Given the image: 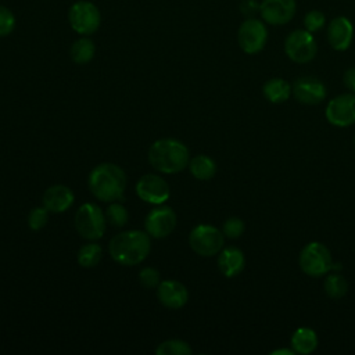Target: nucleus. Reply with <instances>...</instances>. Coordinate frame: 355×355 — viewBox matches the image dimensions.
<instances>
[{"label":"nucleus","mask_w":355,"mask_h":355,"mask_svg":"<svg viewBox=\"0 0 355 355\" xmlns=\"http://www.w3.org/2000/svg\"><path fill=\"white\" fill-rule=\"evenodd\" d=\"M87 186L97 200L104 202L118 201L123 197L126 189L125 171L116 164L103 162L92 169Z\"/></svg>","instance_id":"f257e3e1"},{"label":"nucleus","mask_w":355,"mask_h":355,"mask_svg":"<svg viewBox=\"0 0 355 355\" xmlns=\"http://www.w3.org/2000/svg\"><path fill=\"white\" fill-rule=\"evenodd\" d=\"M151 250V241L147 232L126 230L114 236L108 244L111 258L123 265L133 266L143 262Z\"/></svg>","instance_id":"f03ea898"},{"label":"nucleus","mask_w":355,"mask_h":355,"mask_svg":"<svg viewBox=\"0 0 355 355\" xmlns=\"http://www.w3.org/2000/svg\"><path fill=\"white\" fill-rule=\"evenodd\" d=\"M189 148L176 139H158L148 150L150 165L162 173H178L189 166Z\"/></svg>","instance_id":"7ed1b4c3"},{"label":"nucleus","mask_w":355,"mask_h":355,"mask_svg":"<svg viewBox=\"0 0 355 355\" xmlns=\"http://www.w3.org/2000/svg\"><path fill=\"white\" fill-rule=\"evenodd\" d=\"M68 21L71 28L82 35H93L101 24V14L97 6L89 0L75 1L68 11Z\"/></svg>","instance_id":"20e7f679"},{"label":"nucleus","mask_w":355,"mask_h":355,"mask_svg":"<svg viewBox=\"0 0 355 355\" xmlns=\"http://www.w3.org/2000/svg\"><path fill=\"white\" fill-rule=\"evenodd\" d=\"M75 227L83 239L98 240L105 230V215L98 205L86 202L75 214Z\"/></svg>","instance_id":"39448f33"},{"label":"nucleus","mask_w":355,"mask_h":355,"mask_svg":"<svg viewBox=\"0 0 355 355\" xmlns=\"http://www.w3.org/2000/svg\"><path fill=\"white\" fill-rule=\"evenodd\" d=\"M300 266L304 273L312 277H320L333 268V259L329 248L319 243H308L300 254Z\"/></svg>","instance_id":"423d86ee"},{"label":"nucleus","mask_w":355,"mask_h":355,"mask_svg":"<svg viewBox=\"0 0 355 355\" xmlns=\"http://www.w3.org/2000/svg\"><path fill=\"white\" fill-rule=\"evenodd\" d=\"M190 248L201 257H212L219 254L225 244V234L211 225H197L189 236Z\"/></svg>","instance_id":"0eeeda50"},{"label":"nucleus","mask_w":355,"mask_h":355,"mask_svg":"<svg viewBox=\"0 0 355 355\" xmlns=\"http://www.w3.org/2000/svg\"><path fill=\"white\" fill-rule=\"evenodd\" d=\"M284 53L291 61L297 64H306L315 58L318 53V43L313 35L306 29H294L286 36Z\"/></svg>","instance_id":"6e6552de"},{"label":"nucleus","mask_w":355,"mask_h":355,"mask_svg":"<svg viewBox=\"0 0 355 355\" xmlns=\"http://www.w3.org/2000/svg\"><path fill=\"white\" fill-rule=\"evenodd\" d=\"M240 49L247 54H257L263 50L268 42V28L262 19L255 17L245 18L237 31Z\"/></svg>","instance_id":"1a4fd4ad"},{"label":"nucleus","mask_w":355,"mask_h":355,"mask_svg":"<svg viewBox=\"0 0 355 355\" xmlns=\"http://www.w3.org/2000/svg\"><path fill=\"white\" fill-rule=\"evenodd\" d=\"M326 119L338 128L355 123V93H344L329 101Z\"/></svg>","instance_id":"9d476101"},{"label":"nucleus","mask_w":355,"mask_h":355,"mask_svg":"<svg viewBox=\"0 0 355 355\" xmlns=\"http://www.w3.org/2000/svg\"><path fill=\"white\" fill-rule=\"evenodd\" d=\"M136 194L144 202L161 205L169 198L171 189L168 182L161 176L147 173L139 179L136 184Z\"/></svg>","instance_id":"9b49d317"},{"label":"nucleus","mask_w":355,"mask_h":355,"mask_svg":"<svg viewBox=\"0 0 355 355\" xmlns=\"http://www.w3.org/2000/svg\"><path fill=\"white\" fill-rule=\"evenodd\" d=\"M176 226V214L169 207H157L151 209L146 219L144 227L150 237L164 239L169 236Z\"/></svg>","instance_id":"f8f14e48"},{"label":"nucleus","mask_w":355,"mask_h":355,"mask_svg":"<svg viewBox=\"0 0 355 355\" xmlns=\"http://www.w3.org/2000/svg\"><path fill=\"white\" fill-rule=\"evenodd\" d=\"M295 11V0H262L259 3V15L269 25H284L290 22Z\"/></svg>","instance_id":"ddd939ff"},{"label":"nucleus","mask_w":355,"mask_h":355,"mask_svg":"<svg viewBox=\"0 0 355 355\" xmlns=\"http://www.w3.org/2000/svg\"><path fill=\"white\" fill-rule=\"evenodd\" d=\"M291 93L294 97L302 103L315 105L326 98L324 85L315 76H301L291 86Z\"/></svg>","instance_id":"4468645a"},{"label":"nucleus","mask_w":355,"mask_h":355,"mask_svg":"<svg viewBox=\"0 0 355 355\" xmlns=\"http://www.w3.org/2000/svg\"><path fill=\"white\" fill-rule=\"evenodd\" d=\"M354 39V25L344 17L338 15L333 18L327 25V40L329 44L337 51H345Z\"/></svg>","instance_id":"2eb2a0df"},{"label":"nucleus","mask_w":355,"mask_h":355,"mask_svg":"<svg viewBox=\"0 0 355 355\" xmlns=\"http://www.w3.org/2000/svg\"><path fill=\"white\" fill-rule=\"evenodd\" d=\"M157 298L164 306L179 309L189 301V291L178 280H162L157 286Z\"/></svg>","instance_id":"dca6fc26"},{"label":"nucleus","mask_w":355,"mask_h":355,"mask_svg":"<svg viewBox=\"0 0 355 355\" xmlns=\"http://www.w3.org/2000/svg\"><path fill=\"white\" fill-rule=\"evenodd\" d=\"M75 196L68 186L54 184L50 186L43 194V207L53 214H61L71 208Z\"/></svg>","instance_id":"f3484780"},{"label":"nucleus","mask_w":355,"mask_h":355,"mask_svg":"<svg viewBox=\"0 0 355 355\" xmlns=\"http://www.w3.org/2000/svg\"><path fill=\"white\" fill-rule=\"evenodd\" d=\"M244 265H245V258L240 248L226 247L219 251L218 268L223 276L234 277L240 275L244 269Z\"/></svg>","instance_id":"a211bd4d"},{"label":"nucleus","mask_w":355,"mask_h":355,"mask_svg":"<svg viewBox=\"0 0 355 355\" xmlns=\"http://www.w3.org/2000/svg\"><path fill=\"white\" fill-rule=\"evenodd\" d=\"M291 347L297 354H311L318 347V336L309 327H300L291 337Z\"/></svg>","instance_id":"6ab92c4d"},{"label":"nucleus","mask_w":355,"mask_h":355,"mask_svg":"<svg viewBox=\"0 0 355 355\" xmlns=\"http://www.w3.org/2000/svg\"><path fill=\"white\" fill-rule=\"evenodd\" d=\"M262 92L270 103H283L291 94V85L282 78H272L263 85Z\"/></svg>","instance_id":"aec40b11"},{"label":"nucleus","mask_w":355,"mask_h":355,"mask_svg":"<svg viewBox=\"0 0 355 355\" xmlns=\"http://www.w3.org/2000/svg\"><path fill=\"white\" fill-rule=\"evenodd\" d=\"M190 173L198 180H208L215 176L216 173V164L215 161L204 154H198L189 161Z\"/></svg>","instance_id":"412c9836"},{"label":"nucleus","mask_w":355,"mask_h":355,"mask_svg":"<svg viewBox=\"0 0 355 355\" xmlns=\"http://www.w3.org/2000/svg\"><path fill=\"white\" fill-rule=\"evenodd\" d=\"M96 53V46L94 42L87 37V36H82L79 39H76L73 42V44L71 46V58L76 62V64H87L93 60Z\"/></svg>","instance_id":"4be33fe9"},{"label":"nucleus","mask_w":355,"mask_h":355,"mask_svg":"<svg viewBox=\"0 0 355 355\" xmlns=\"http://www.w3.org/2000/svg\"><path fill=\"white\" fill-rule=\"evenodd\" d=\"M103 255V248L96 243H87L78 251V263L83 268H94Z\"/></svg>","instance_id":"5701e85b"},{"label":"nucleus","mask_w":355,"mask_h":355,"mask_svg":"<svg viewBox=\"0 0 355 355\" xmlns=\"http://www.w3.org/2000/svg\"><path fill=\"white\" fill-rule=\"evenodd\" d=\"M323 287H324V291L326 294L330 297V298H334V300H338L341 297H344L348 291V283L347 280L344 279V276L341 275H329L326 279H324V283H323Z\"/></svg>","instance_id":"b1692460"},{"label":"nucleus","mask_w":355,"mask_h":355,"mask_svg":"<svg viewBox=\"0 0 355 355\" xmlns=\"http://www.w3.org/2000/svg\"><path fill=\"white\" fill-rule=\"evenodd\" d=\"M191 352V347L186 341L178 338L166 340L155 348L157 355H190Z\"/></svg>","instance_id":"393cba45"},{"label":"nucleus","mask_w":355,"mask_h":355,"mask_svg":"<svg viewBox=\"0 0 355 355\" xmlns=\"http://www.w3.org/2000/svg\"><path fill=\"white\" fill-rule=\"evenodd\" d=\"M105 219L114 227H122L126 225V222L129 219V214H128V209L122 204L114 201L105 209Z\"/></svg>","instance_id":"a878e982"},{"label":"nucleus","mask_w":355,"mask_h":355,"mask_svg":"<svg viewBox=\"0 0 355 355\" xmlns=\"http://www.w3.org/2000/svg\"><path fill=\"white\" fill-rule=\"evenodd\" d=\"M304 29H306L311 33H315L320 31L326 24V17L319 10H311L304 15Z\"/></svg>","instance_id":"bb28decb"},{"label":"nucleus","mask_w":355,"mask_h":355,"mask_svg":"<svg viewBox=\"0 0 355 355\" xmlns=\"http://www.w3.org/2000/svg\"><path fill=\"white\" fill-rule=\"evenodd\" d=\"M139 282L146 288H157L161 282V275L155 268L147 266L139 272Z\"/></svg>","instance_id":"cd10ccee"},{"label":"nucleus","mask_w":355,"mask_h":355,"mask_svg":"<svg viewBox=\"0 0 355 355\" xmlns=\"http://www.w3.org/2000/svg\"><path fill=\"white\" fill-rule=\"evenodd\" d=\"M15 28V17L10 8L0 4V37L8 36Z\"/></svg>","instance_id":"c85d7f7f"},{"label":"nucleus","mask_w":355,"mask_h":355,"mask_svg":"<svg viewBox=\"0 0 355 355\" xmlns=\"http://www.w3.org/2000/svg\"><path fill=\"white\" fill-rule=\"evenodd\" d=\"M49 220V211L44 207L33 208L28 215V225L32 230L42 229Z\"/></svg>","instance_id":"c756f323"},{"label":"nucleus","mask_w":355,"mask_h":355,"mask_svg":"<svg viewBox=\"0 0 355 355\" xmlns=\"http://www.w3.org/2000/svg\"><path fill=\"white\" fill-rule=\"evenodd\" d=\"M244 222L240 219V218H237V216H230V218H227L226 220H225V223H223V227H222V232H223V234L226 236V237H229V239H237V237H240L241 234H243V232H244Z\"/></svg>","instance_id":"7c9ffc66"},{"label":"nucleus","mask_w":355,"mask_h":355,"mask_svg":"<svg viewBox=\"0 0 355 355\" xmlns=\"http://www.w3.org/2000/svg\"><path fill=\"white\" fill-rule=\"evenodd\" d=\"M240 10L247 18L254 17L255 12H259V3L257 0H243Z\"/></svg>","instance_id":"2f4dec72"},{"label":"nucleus","mask_w":355,"mask_h":355,"mask_svg":"<svg viewBox=\"0 0 355 355\" xmlns=\"http://www.w3.org/2000/svg\"><path fill=\"white\" fill-rule=\"evenodd\" d=\"M343 82H344V85H345L352 93H355V68H348V69L344 72Z\"/></svg>","instance_id":"473e14b6"},{"label":"nucleus","mask_w":355,"mask_h":355,"mask_svg":"<svg viewBox=\"0 0 355 355\" xmlns=\"http://www.w3.org/2000/svg\"><path fill=\"white\" fill-rule=\"evenodd\" d=\"M272 355H280V354H283V355H293V354H295V351L291 348V349H288V348H280V349H275V351H272L270 352Z\"/></svg>","instance_id":"72a5a7b5"},{"label":"nucleus","mask_w":355,"mask_h":355,"mask_svg":"<svg viewBox=\"0 0 355 355\" xmlns=\"http://www.w3.org/2000/svg\"><path fill=\"white\" fill-rule=\"evenodd\" d=\"M354 144H355V139H354Z\"/></svg>","instance_id":"f704fd0d"}]
</instances>
